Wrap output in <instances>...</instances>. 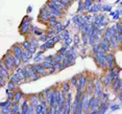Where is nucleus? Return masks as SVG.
Instances as JSON below:
<instances>
[{
	"mask_svg": "<svg viewBox=\"0 0 122 114\" xmlns=\"http://www.w3.org/2000/svg\"><path fill=\"white\" fill-rule=\"evenodd\" d=\"M25 68H26V72H27V80H29V81H36V80H38L39 77H40V76H39L37 72H36L34 66L27 65Z\"/></svg>",
	"mask_w": 122,
	"mask_h": 114,
	"instance_id": "obj_1",
	"label": "nucleus"
},
{
	"mask_svg": "<svg viewBox=\"0 0 122 114\" xmlns=\"http://www.w3.org/2000/svg\"><path fill=\"white\" fill-rule=\"evenodd\" d=\"M4 62V64L6 65L7 69H9L10 71L14 70V68H15V66H14V61H13V54H10V52H9L7 54L4 55L3 60H2Z\"/></svg>",
	"mask_w": 122,
	"mask_h": 114,
	"instance_id": "obj_2",
	"label": "nucleus"
},
{
	"mask_svg": "<svg viewBox=\"0 0 122 114\" xmlns=\"http://www.w3.org/2000/svg\"><path fill=\"white\" fill-rule=\"evenodd\" d=\"M34 68L39 76H46L48 73V70H46L41 64H36V65H34Z\"/></svg>",
	"mask_w": 122,
	"mask_h": 114,
	"instance_id": "obj_3",
	"label": "nucleus"
},
{
	"mask_svg": "<svg viewBox=\"0 0 122 114\" xmlns=\"http://www.w3.org/2000/svg\"><path fill=\"white\" fill-rule=\"evenodd\" d=\"M99 45H100V47H101V49H102V51L103 52H110L111 51V45H110L109 41L105 40V39H102L101 43L99 44Z\"/></svg>",
	"mask_w": 122,
	"mask_h": 114,
	"instance_id": "obj_4",
	"label": "nucleus"
},
{
	"mask_svg": "<svg viewBox=\"0 0 122 114\" xmlns=\"http://www.w3.org/2000/svg\"><path fill=\"white\" fill-rule=\"evenodd\" d=\"M23 50L24 49L22 48V46L20 45H15L13 47V51H14V54L13 55H15V57H17L20 59V57H21V54H23Z\"/></svg>",
	"mask_w": 122,
	"mask_h": 114,
	"instance_id": "obj_5",
	"label": "nucleus"
},
{
	"mask_svg": "<svg viewBox=\"0 0 122 114\" xmlns=\"http://www.w3.org/2000/svg\"><path fill=\"white\" fill-rule=\"evenodd\" d=\"M93 88H94V82L92 80H87L86 82V93L92 94L93 93Z\"/></svg>",
	"mask_w": 122,
	"mask_h": 114,
	"instance_id": "obj_6",
	"label": "nucleus"
},
{
	"mask_svg": "<svg viewBox=\"0 0 122 114\" xmlns=\"http://www.w3.org/2000/svg\"><path fill=\"white\" fill-rule=\"evenodd\" d=\"M112 84H113V89L114 90H118V91L121 90V81L120 80H115Z\"/></svg>",
	"mask_w": 122,
	"mask_h": 114,
	"instance_id": "obj_7",
	"label": "nucleus"
},
{
	"mask_svg": "<svg viewBox=\"0 0 122 114\" xmlns=\"http://www.w3.org/2000/svg\"><path fill=\"white\" fill-rule=\"evenodd\" d=\"M22 96H23V94H22L20 91H17V92H15V96H14V99H15V101L13 102V104H18V103L20 102V99L22 98Z\"/></svg>",
	"mask_w": 122,
	"mask_h": 114,
	"instance_id": "obj_8",
	"label": "nucleus"
},
{
	"mask_svg": "<svg viewBox=\"0 0 122 114\" xmlns=\"http://www.w3.org/2000/svg\"><path fill=\"white\" fill-rule=\"evenodd\" d=\"M10 82H12L13 84H15V85H17V86H18V85H20L21 83L23 82V81H21L20 79H18V77L16 76L15 74H13L12 76H10Z\"/></svg>",
	"mask_w": 122,
	"mask_h": 114,
	"instance_id": "obj_9",
	"label": "nucleus"
},
{
	"mask_svg": "<svg viewBox=\"0 0 122 114\" xmlns=\"http://www.w3.org/2000/svg\"><path fill=\"white\" fill-rule=\"evenodd\" d=\"M102 83H103V85L105 86V87H110V86L112 85L113 81L111 80V79H110V76H107H107H104V79H103V82H102Z\"/></svg>",
	"mask_w": 122,
	"mask_h": 114,
	"instance_id": "obj_10",
	"label": "nucleus"
},
{
	"mask_svg": "<svg viewBox=\"0 0 122 114\" xmlns=\"http://www.w3.org/2000/svg\"><path fill=\"white\" fill-rule=\"evenodd\" d=\"M39 102H40V99H39V97L37 95H32L30 97V104H31V106H34V107L39 105Z\"/></svg>",
	"mask_w": 122,
	"mask_h": 114,
	"instance_id": "obj_11",
	"label": "nucleus"
},
{
	"mask_svg": "<svg viewBox=\"0 0 122 114\" xmlns=\"http://www.w3.org/2000/svg\"><path fill=\"white\" fill-rule=\"evenodd\" d=\"M10 108H12V114L20 113V107H19V105H18V104H13Z\"/></svg>",
	"mask_w": 122,
	"mask_h": 114,
	"instance_id": "obj_12",
	"label": "nucleus"
},
{
	"mask_svg": "<svg viewBox=\"0 0 122 114\" xmlns=\"http://www.w3.org/2000/svg\"><path fill=\"white\" fill-rule=\"evenodd\" d=\"M7 88H9V90L10 91H13V92H17V85H15V84H13L12 82H9L7 83Z\"/></svg>",
	"mask_w": 122,
	"mask_h": 114,
	"instance_id": "obj_13",
	"label": "nucleus"
},
{
	"mask_svg": "<svg viewBox=\"0 0 122 114\" xmlns=\"http://www.w3.org/2000/svg\"><path fill=\"white\" fill-rule=\"evenodd\" d=\"M13 61H14V66H15V67L18 68V67H20V66H21V61H20L19 58L13 55Z\"/></svg>",
	"mask_w": 122,
	"mask_h": 114,
	"instance_id": "obj_14",
	"label": "nucleus"
},
{
	"mask_svg": "<svg viewBox=\"0 0 122 114\" xmlns=\"http://www.w3.org/2000/svg\"><path fill=\"white\" fill-rule=\"evenodd\" d=\"M41 65H42L46 70H48V69H50L52 67V63L51 62H46V61H44L43 63H41Z\"/></svg>",
	"mask_w": 122,
	"mask_h": 114,
	"instance_id": "obj_15",
	"label": "nucleus"
},
{
	"mask_svg": "<svg viewBox=\"0 0 122 114\" xmlns=\"http://www.w3.org/2000/svg\"><path fill=\"white\" fill-rule=\"evenodd\" d=\"M56 18H50L48 20V24H49V26H51V27H55V25H56Z\"/></svg>",
	"mask_w": 122,
	"mask_h": 114,
	"instance_id": "obj_16",
	"label": "nucleus"
},
{
	"mask_svg": "<svg viewBox=\"0 0 122 114\" xmlns=\"http://www.w3.org/2000/svg\"><path fill=\"white\" fill-rule=\"evenodd\" d=\"M6 94H7V98H9L10 101H13L14 96H15V92H13V91H10V90L7 89V90H6Z\"/></svg>",
	"mask_w": 122,
	"mask_h": 114,
	"instance_id": "obj_17",
	"label": "nucleus"
},
{
	"mask_svg": "<svg viewBox=\"0 0 122 114\" xmlns=\"http://www.w3.org/2000/svg\"><path fill=\"white\" fill-rule=\"evenodd\" d=\"M2 113H4V114H12V108H10V107L2 108Z\"/></svg>",
	"mask_w": 122,
	"mask_h": 114,
	"instance_id": "obj_18",
	"label": "nucleus"
},
{
	"mask_svg": "<svg viewBox=\"0 0 122 114\" xmlns=\"http://www.w3.org/2000/svg\"><path fill=\"white\" fill-rule=\"evenodd\" d=\"M69 90H70V85L68 83H65L63 85V91L64 92H69Z\"/></svg>",
	"mask_w": 122,
	"mask_h": 114,
	"instance_id": "obj_19",
	"label": "nucleus"
},
{
	"mask_svg": "<svg viewBox=\"0 0 122 114\" xmlns=\"http://www.w3.org/2000/svg\"><path fill=\"white\" fill-rule=\"evenodd\" d=\"M29 44H30V42H28V41H25V42L22 44V48H23V49H27L29 47Z\"/></svg>",
	"mask_w": 122,
	"mask_h": 114,
	"instance_id": "obj_20",
	"label": "nucleus"
},
{
	"mask_svg": "<svg viewBox=\"0 0 122 114\" xmlns=\"http://www.w3.org/2000/svg\"><path fill=\"white\" fill-rule=\"evenodd\" d=\"M76 84H77V76L72 77V80H71V85H73V86H75V87H76Z\"/></svg>",
	"mask_w": 122,
	"mask_h": 114,
	"instance_id": "obj_21",
	"label": "nucleus"
},
{
	"mask_svg": "<svg viewBox=\"0 0 122 114\" xmlns=\"http://www.w3.org/2000/svg\"><path fill=\"white\" fill-rule=\"evenodd\" d=\"M41 54H42V52H40V54H38L37 58H35V61H36V62H39V61H41Z\"/></svg>",
	"mask_w": 122,
	"mask_h": 114,
	"instance_id": "obj_22",
	"label": "nucleus"
},
{
	"mask_svg": "<svg viewBox=\"0 0 122 114\" xmlns=\"http://www.w3.org/2000/svg\"><path fill=\"white\" fill-rule=\"evenodd\" d=\"M2 86H5V81L2 77H0V87H2Z\"/></svg>",
	"mask_w": 122,
	"mask_h": 114,
	"instance_id": "obj_23",
	"label": "nucleus"
},
{
	"mask_svg": "<svg viewBox=\"0 0 122 114\" xmlns=\"http://www.w3.org/2000/svg\"><path fill=\"white\" fill-rule=\"evenodd\" d=\"M35 35H37V36H39V35H42V32H41V30H39V29H36L35 30Z\"/></svg>",
	"mask_w": 122,
	"mask_h": 114,
	"instance_id": "obj_24",
	"label": "nucleus"
},
{
	"mask_svg": "<svg viewBox=\"0 0 122 114\" xmlns=\"http://www.w3.org/2000/svg\"><path fill=\"white\" fill-rule=\"evenodd\" d=\"M47 38H48V37H47V36H42V37L40 38V40H41V41H43V42H46L45 40H46Z\"/></svg>",
	"mask_w": 122,
	"mask_h": 114,
	"instance_id": "obj_25",
	"label": "nucleus"
},
{
	"mask_svg": "<svg viewBox=\"0 0 122 114\" xmlns=\"http://www.w3.org/2000/svg\"><path fill=\"white\" fill-rule=\"evenodd\" d=\"M87 114H97V111H91V112H90V113H89V112H88Z\"/></svg>",
	"mask_w": 122,
	"mask_h": 114,
	"instance_id": "obj_26",
	"label": "nucleus"
},
{
	"mask_svg": "<svg viewBox=\"0 0 122 114\" xmlns=\"http://www.w3.org/2000/svg\"><path fill=\"white\" fill-rule=\"evenodd\" d=\"M17 114H20V113H17Z\"/></svg>",
	"mask_w": 122,
	"mask_h": 114,
	"instance_id": "obj_27",
	"label": "nucleus"
}]
</instances>
